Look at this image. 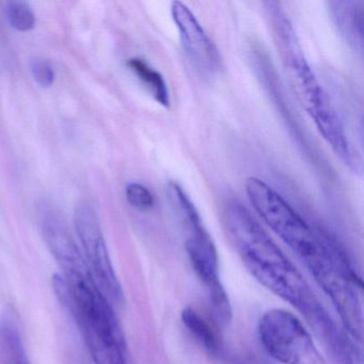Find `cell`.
Returning <instances> with one entry per match:
<instances>
[{"label": "cell", "mask_w": 364, "mask_h": 364, "mask_svg": "<svg viewBox=\"0 0 364 364\" xmlns=\"http://www.w3.org/2000/svg\"><path fill=\"white\" fill-rule=\"evenodd\" d=\"M246 193L255 212L304 262L316 282H321L336 269L341 247L333 237L323 230L313 229L282 196L264 181L249 178Z\"/></svg>", "instance_id": "4"}, {"label": "cell", "mask_w": 364, "mask_h": 364, "mask_svg": "<svg viewBox=\"0 0 364 364\" xmlns=\"http://www.w3.org/2000/svg\"><path fill=\"white\" fill-rule=\"evenodd\" d=\"M182 321L189 333L204 349L214 355L223 351V343L214 328L196 309L187 306L182 312Z\"/></svg>", "instance_id": "11"}, {"label": "cell", "mask_w": 364, "mask_h": 364, "mask_svg": "<svg viewBox=\"0 0 364 364\" xmlns=\"http://www.w3.org/2000/svg\"><path fill=\"white\" fill-rule=\"evenodd\" d=\"M0 357L4 364H31L20 329L9 314L0 319Z\"/></svg>", "instance_id": "10"}, {"label": "cell", "mask_w": 364, "mask_h": 364, "mask_svg": "<svg viewBox=\"0 0 364 364\" xmlns=\"http://www.w3.org/2000/svg\"><path fill=\"white\" fill-rule=\"evenodd\" d=\"M171 16L180 33L183 48L193 67L201 73H217L223 68V59L195 14L181 1L171 4Z\"/></svg>", "instance_id": "8"}, {"label": "cell", "mask_w": 364, "mask_h": 364, "mask_svg": "<svg viewBox=\"0 0 364 364\" xmlns=\"http://www.w3.org/2000/svg\"><path fill=\"white\" fill-rule=\"evenodd\" d=\"M31 73L36 82L43 87L50 88L55 82V72L48 61L43 59H35L31 65Z\"/></svg>", "instance_id": "15"}, {"label": "cell", "mask_w": 364, "mask_h": 364, "mask_svg": "<svg viewBox=\"0 0 364 364\" xmlns=\"http://www.w3.org/2000/svg\"><path fill=\"white\" fill-rule=\"evenodd\" d=\"M225 225L232 244L251 276L268 291L289 302L330 345L340 336L325 310L294 264L270 238L248 208L237 201L225 206Z\"/></svg>", "instance_id": "1"}, {"label": "cell", "mask_w": 364, "mask_h": 364, "mask_svg": "<svg viewBox=\"0 0 364 364\" xmlns=\"http://www.w3.org/2000/svg\"><path fill=\"white\" fill-rule=\"evenodd\" d=\"M270 14L277 44L299 101L336 156L351 170H357L359 165L357 154L347 139L344 127L329 97L302 53L293 25L279 4H270Z\"/></svg>", "instance_id": "3"}, {"label": "cell", "mask_w": 364, "mask_h": 364, "mask_svg": "<svg viewBox=\"0 0 364 364\" xmlns=\"http://www.w3.org/2000/svg\"><path fill=\"white\" fill-rule=\"evenodd\" d=\"M127 199L133 208L139 210H148L154 205L152 193L144 185L131 183L127 185Z\"/></svg>", "instance_id": "14"}, {"label": "cell", "mask_w": 364, "mask_h": 364, "mask_svg": "<svg viewBox=\"0 0 364 364\" xmlns=\"http://www.w3.org/2000/svg\"><path fill=\"white\" fill-rule=\"evenodd\" d=\"M74 221L84 251L82 255L100 289L112 304H123L122 287L114 272L97 213L89 205L77 206Z\"/></svg>", "instance_id": "7"}, {"label": "cell", "mask_w": 364, "mask_h": 364, "mask_svg": "<svg viewBox=\"0 0 364 364\" xmlns=\"http://www.w3.org/2000/svg\"><path fill=\"white\" fill-rule=\"evenodd\" d=\"M127 65L136 74V76L146 85V88L152 93L153 97L164 107H169V89H168L163 75L150 67L142 59H131L127 63Z\"/></svg>", "instance_id": "12"}, {"label": "cell", "mask_w": 364, "mask_h": 364, "mask_svg": "<svg viewBox=\"0 0 364 364\" xmlns=\"http://www.w3.org/2000/svg\"><path fill=\"white\" fill-rule=\"evenodd\" d=\"M63 276L55 289L80 328L93 364H127V343L112 304L100 289L80 250L56 259Z\"/></svg>", "instance_id": "2"}, {"label": "cell", "mask_w": 364, "mask_h": 364, "mask_svg": "<svg viewBox=\"0 0 364 364\" xmlns=\"http://www.w3.org/2000/svg\"><path fill=\"white\" fill-rule=\"evenodd\" d=\"M9 24L16 31L27 33L36 26V16L29 4L25 1H10L6 7Z\"/></svg>", "instance_id": "13"}, {"label": "cell", "mask_w": 364, "mask_h": 364, "mask_svg": "<svg viewBox=\"0 0 364 364\" xmlns=\"http://www.w3.org/2000/svg\"><path fill=\"white\" fill-rule=\"evenodd\" d=\"M166 191L172 208L186 229L185 248L198 278L208 289L213 314L219 325H228L232 317L231 304L221 284L218 255L212 237L204 228L195 204L182 187L171 181L168 183Z\"/></svg>", "instance_id": "5"}, {"label": "cell", "mask_w": 364, "mask_h": 364, "mask_svg": "<svg viewBox=\"0 0 364 364\" xmlns=\"http://www.w3.org/2000/svg\"><path fill=\"white\" fill-rule=\"evenodd\" d=\"M333 20L338 31L355 50L363 48V3L362 1H332L330 3Z\"/></svg>", "instance_id": "9"}, {"label": "cell", "mask_w": 364, "mask_h": 364, "mask_svg": "<svg viewBox=\"0 0 364 364\" xmlns=\"http://www.w3.org/2000/svg\"><path fill=\"white\" fill-rule=\"evenodd\" d=\"M266 353L282 364H327L301 321L289 311L272 309L259 321Z\"/></svg>", "instance_id": "6"}]
</instances>
